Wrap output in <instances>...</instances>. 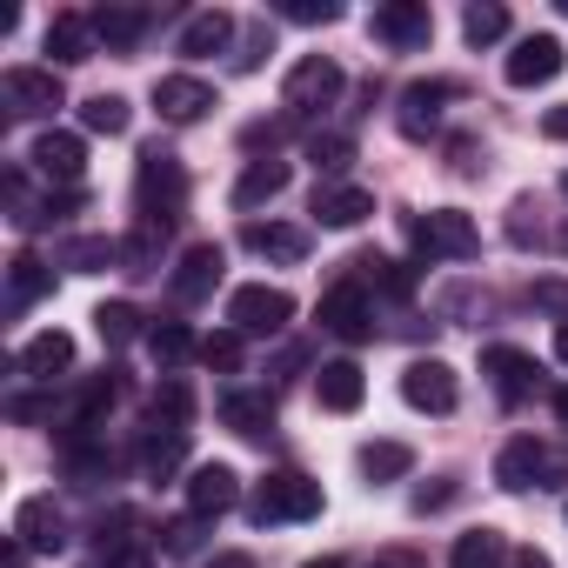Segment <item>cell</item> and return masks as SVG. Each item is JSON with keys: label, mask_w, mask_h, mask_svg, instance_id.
<instances>
[{"label": "cell", "mask_w": 568, "mask_h": 568, "mask_svg": "<svg viewBox=\"0 0 568 568\" xmlns=\"http://www.w3.org/2000/svg\"><path fill=\"white\" fill-rule=\"evenodd\" d=\"M134 207H141V221H161V227H174L187 214V168L168 148L141 154V168H134Z\"/></svg>", "instance_id": "6da1fadb"}, {"label": "cell", "mask_w": 568, "mask_h": 568, "mask_svg": "<svg viewBox=\"0 0 568 568\" xmlns=\"http://www.w3.org/2000/svg\"><path fill=\"white\" fill-rule=\"evenodd\" d=\"M247 515H254L261 528H274V521H315V515H322V481H308L302 468H274V475L254 481Z\"/></svg>", "instance_id": "7a4b0ae2"}, {"label": "cell", "mask_w": 568, "mask_h": 568, "mask_svg": "<svg viewBox=\"0 0 568 568\" xmlns=\"http://www.w3.org/2000/svg\"><path fill=\"white\" fill-rule=\"evenodd\" d=\"M408 241H415V254L435 267V261H475L481 254V227L462 214V207H428V214H415L408 221Z\"/></svg>", "instance_id": "3957f363"}, {"label": "cell", "mask_w": 568, "mask_h": 568, "mask_svg": "<svg viewBox=\"0 0 568 568\" xmlns=\"http://www.w3.org/2000/svg\"><path fill=\"white\" fill-rule=\"evenodd\" d=\"M227 322H234V335H281L295 322V295L267 288V281H247V288L227 295Z\"/></svg>", "instance_id": "277c9868"}, {"label": "cell", "mask_w": 568, "mask_h": 568, "mask_svg": "<svg viewBox=\"0 0 568 568\" xmlns=\"http://www.w3.org/2000/svg\"><path fill=\"white\" fill-rule=\"evenodd\" d=\"M561 475H568V468H561V462H555L535 435H515V442L495 455V481H501L508 495H528V488H561Z\"/></svg>", "instance_id": "5b68a950"}, {"label": "cell", "mask_w": 568, "mask_h": 568, "mask_svg": "<svg viewBox=\"0 0 568 568\" xmlns=\"http://www.w3.org/2000/svg\"><path fill=\"white\" fill-rule=\"evenodd\" d=\"M342 68L328 61V54H308V61H295L288 68V81H281V101H288V114H322V108H335L342 101Z\"/></svg>", "instance_id": "8992f818"}, {"label": "cell", "mask_w": 568, "mask_h": 568, "mask_svg": "<svg viewBox=\"0 0 568 568\" xmlns=\"http://www.w3.org/2000/svg\"><path fill=\"white\" fill-rule=\"evenodd\" d=\"M322 328L342 335V342H375V302H368V288L355 274L335 281V288L322 295Z\"/></svg>", "instance_id": "52a82bcc"}, {"label": "cell", "mask_w": 568, "mask_h": 568, "mask_svg": "<svg viewBox=\"0 0 568 568\" xmlns=\"http://www.w3.org/2000/svg\"><path fill=\"white\" fill-rule=\"evenodd\" d=\"M481 375L495 382V395L515 408V402H528L535 388H541V362L535 355H521V348H508V342H495V348H481Z\"/></svg>", "instance_id": "ba28073f"}, {"label": "cell", "mask_w": 568, "mask_h": 568, "mask_svg": "<svg viewBox=\"0 0 568 568\" xmlns=\"http://www.w3.org/2000/svg\"><path fill=\"white\" fill-rule=\"evenodd\" d=\"M402 402L422 408V415H455L462 382H455L448 362H408V375H402Z\"/></svg>", "instance_id": "9c48e42d"}, {"label": "cell", "mask_w": 568, "mask_h": 568, "mask_svg": "<svg viewBox=\"0 0 568 568\" xmlns=\"http://www.w3.org/2000/svg\"><path fill=\"white\" fill-rule=\"evenodd\" d=\"M0 94H8L14 114H54V108H68V88H61L54 68H8V74H0Z\"/></svg>", "instance_id": "30bf717a"}, {"label": "cell", "mask_w": 568, "mask_h": 568, "mask_svg": "<svg viewBox=\"0 0 568 568\" xmlns=\"http://www.w3.org/2000/svg\"><path fill=\"white\" fill-rule=\"evenodd\" d=\"M221 267H227V254H221V241H194V247L181 254V267H174V302H181V308H194V302H207V295L221 288Z\"/></svg>", "instance_id": "8fae6325"}, {"label": "cell", "mask_w": 568, "mask_h": 568, "mask_svg": "<svg viewBox=\"0 0 568 568\" xmlns=\"http://www.w3.org/2000/svg\"><path fill=\"white\" fill-rule=\"evenodd\" d=\"M561 41L555 34H528V41H515V54L501 61V74H508V88H548L555 74H561Z\"/></svg>", "instance_id": "7c38bea8"}, {"label": "cell", "mask_w": 568, "mask_h": 568, "mask_svg": "<svg viewBox=\"0 0 568 568\" xmlns=\"http://www.w3.org/2000/svg\"><path fill=\"white\" fill-rule=\"evenodd\" d=\"M442 101H455V81H408L402 88V108H395V128L408 141H428L442 128Z\"/></svg>", "instance_id": "4fadbf2b"}, {"label": "cell", "mask_w": 568, "mask_h": 568, "mask_svg": "<svg viewBox=\"0 0 568 568\" xmlns=\"http://www.w3.org/2000/svg\"><path fill=\"white\" fill-rule=\"evenodd\" d=\"M375 41H388V48H428L435 41L428 0H388V8H375Z\"/></svg>", "instance_id": "5bb4252c"}, {"label": "cell", "mask_w": 568, "mask_h": 568, "mask_svg": "<svg viewBox=\"0 0 568 568\" xmlns=\"http://www.w3.org/2000/svg\"><path fill=\"white\" fill-rule=\"evenodd\" d=\"M308 214H315L322 227H362V221L375 214V194H368V187H355V181H315Z\"/></svg>", "instance_id": "9a60e30c"}, {"label": "cell", "mask_w": 568, "mask_h": 568, "mask_svg": "<svg viewBox=\"0 0 568 568\" xmlns=\"http://www.w3.org/2000/svg\"><path fill=\"white\" fill-rule=\"evenodd\" d=\"M234 501H241V475H234L227 462H201V468L187 475V515L214 521V515H227Z\"/></svg>", "instance_id": "2e32d148"}, {"label": "cell", "mask_w": 568, "mask_h": 568, "mask_svg": "<svg viewBox=\"0 0 568 568\" xmlns=\"http://www.w3.org/2000/svg\"><path fill=\"white\" fill-rule=\"evenodd\" d=\"M14 541H28V555H54L68 541V515L54 508V495H28L14 508Z\"/></svg>", "instance_id": "e0dca14e"}, {"label": "cell", "mask_w": 568, "mask_h": 568, "mask_svg": "<svg viewBox=\"0 0 568 568\" xmlns=\"http://www.w3.org/2000/svg\"><path fill=\"white\" fill-rule=\"evenodd\" d=\"M154 108H161V121L187 128V121H201V114L214 108V88L194 81V74H161V81H154Z\"/></svg>", "instance_id": "ac0fdd59"}, {"label": "cell", "mask_w": 568, "mask_h": 568, "mask_svg": "<svg viewBox=\"0 0 568 568\" xmlns=\"http://www.w3.org/2000/svg\"><path fill=\"white\" fill-rule=\"evenodd\" d=\"M48 181H61V187H74L81 181V168H88V141L81 134H68V128H48L41 141H34V154H28Z\"/></svg>", "instance_id": "d6986e66"}, {"label": "cell", "mask_w": 568, "mask_h": 568, "mask_svg": "<svg viewBox=\"0 0 568 568\" xmlns=\"http://www.w3.org/2000/svg\"><path fill=\"white\" fill-rule=\"evenodd\" d=\"M114 402H121V368H108V375L81 382V395H74V408H68V435H61V442L94 435V428L108 422V408H114Z\"/></svg>", "instance_id": "ffe728a7"}, {"label": "cell", "mask_w": 568, "mask_h": 568, "mask_svg": "<svg viewBox=\"0 0 568 568\" xmlns=\"http://www.w3.org/2000/svg\"><path fill=\"white\" fill-rule=\"evenodd\" d=\"M221 422L241 435V442H267L274 435V395L267 388H234V395H221Z\"/></svg>", "instance_id": "44dd1931"}, {"label": "cell", "mask_w": 568, "mask_h": 568, "mask_svg": "<svg viewBox=\"0 0 568 568\" xmlns=\"http://www.w3.org/2000/svg\"><path fill=\"white\" fill-rule=\"evenodd\" d=\"M48 54H54L61 68L94 61V54H101V41H94V14H54V21H48Z\"/></svg>", "instance_id": "7402d4cb"}, {"label": "cell", "mask_w": 568, "mask_h": 568, "mask_svg": "<svg viewBox=\"0 0 568 568\" xmlns=\"http://www.w3.org/2000/svg\"><path fill=\"white\" fill-rule=\"evenodd\" d=\"M14 368H21L28 382H54V375H68V368H74V335H61V328L34 335V342L14 355Z\"/></svg>", "instance_id": "603a6c76"}, {"label": "cell", "mask_w": 568, "mask_h": 568, "mask_svg": "<svg viewBox=\"0 0 568 568\" xmlns=\"http://www.w3.org/2000/svg\"><path fill=\"white\" fill-rule=\"evenodd\" d=\"M362 395H368V382H362L355 362H322V375H315V402H322L328 415H355Z\"/></svg>", "instance_id": "cb8c5ba5"}, {"label": "cell", "mask_w": 568, "mask_h": 568, "mask_svg": "<svg viewBox=\"0 0 568 568\" xmlns=\"http://www.w3.org/2000/svg\"><path fill=\"white\" fill-rule=\"evenodd\" d=\"M241 241L261 261H308V227H288V221H247Z\"/></svg>", "instance_id": "d4e9b609"}, {"label": "cell", "mask_w": 568, "mask_h": 568, "mask_svg": "<svg viewBox=\"0 0 568 568\" xmlns=\"http://www.w3.org/2000/svg\"><path fill=\"white\" fill-rule=\"evenodd\" d=\"M41 295H54V267H48L41 254H14V261H8V308L21 315V308H34Z\"/></svg>", "instance_id": "484cf974"}, {"label": "cell", "mask_w": 568, "mask_h": 568, "mask_svg": "<svg viewBox=\"0 0 568 568\" xmlns=\"http://www.w3.org/2000/svg\"><path fill=\"white\" fill-rule=\"evenodd\" d=\"M148 34V8H94V41L108 54H134Z\"/></svg>", "instance_id": "4316f807"}, {"label": "cell", "mask_w": 568, "mask_h": 568, "mask_svg": "<svg viewBox=\"0 0 568 568\" xmlns=\"http://www.w3.org/2000/svg\"><path fill=\"white\" fill-rule=\"evenodd\" d=\"M168 234H174V227H161V221H134V227L121 234V267H128V274H154L161 254H168Z\"/></svg>", "instance_id": "83f0119b"}, {"label": "cell", "mask_w": 568, "mask_h": 568, "mask_svg": "<svg viewBox=\"0 0 568 568\" xmlns=\"http://www.w3.org/2000/svg\"><path fill=\"white\" fill-rule=\"evenodd\" d=\"M234 41V14H221V8H207V14H194L187 28H181V54L187 61H207V54H221Z\"/></svg>", "instance_id": "f1b7e54d"}, {"label": "cell", "mask_w": 568, "mask_h": 568, "mask_svg": "<svg viewBox=\"0 0 568 568\" xmlns=\"http://www.w3.org/2000/svg\"><path fill=\"white\" fill-rule=\"evenodd\" d=\"M448 568H508V541H501V528H468V535H455Z\"/></svg>", "instance_id": "f546056e"}, {"label": "cell", "mask_w": 568, "mask_h": 568, "mask_svg": "<svg viewBox=\"0 0 568 568\" xmlns=\"http://www.w3.org/2000/svg\"><path fill=\"white\" fill-rule=\"evenodd\" d=\"M348 267H355L362 288H382V295H395V302H408V295H415V274H408L402 261H388V254H355Z\"/></svg>", "instance_id": "4dcf8cb0"}, {"label": "cell", "mask_w": 568, "mask_h": 568, "mask_svg": "<svg viewBox=\"0 0 568 568\" xmlns=\"http://www.w3.org/2000/svg\"><path fill=\"white\" fill-rule=\"evenodd\" d=\"M281 187H288V161H254L241 181H234V207L247 214V207H267Z\"/></svg>", "instance_id": "1f68e13d"}, {"label": "cell", "mask_w": 568, "mask_h": 568, "mask_svg": "<svg viewBox=\"0 0 568 568\" xmlns=\"http://www.w3.org/2000/svg\"><path fill=\"white\" fill-rule=\"evenodd\" d=\"M181 462H187V435H174V428H148V442H141V475H148V481H168Z\"/></svg>", "instance_id": "d6a6232c"}, {"label": "cell", "mask_w": 568, "mask_h": 568, "mask_svg": "<svg viewBox=\"0 0 568 568\" xmlns=\"http://www.w3.org/2000/svg\"><path fill=\"white\" fill-rule=\"evenodd\" d=\"M187 422H194V395H187V382H161L154 402H148V428H174V435H187Z\"/></svg>", "instance_id": "836d02e7"}, {"label": "cell", "mask_w": 568, "mask_h": 568, "mask_svg": "<svg viewBox=\"0 0 568 568\" xmlns=\"http://www.w3.org/2000/svg\"><path fill=\"white\" fill-rule=\"evenodd\" d=\"M148 348H154L161 368H187V362L201 355V342L187 335V322H154V328H148Z\"/></svg>", "instance_id": "e575fe53"}, {"label": "cell", "mask_w": 568, "mask_h": 568, "mask_svg": "<svg viewBox=\"0 0 568 568\" xmlns=\"http://www.w3.org/2000/svg\"><path fill=\"white\" fill-rule=\"evenodd\" d=\"M408 468H415V448H408V442H368V448H362V475H368L375 488H382V481H402Z\"/></svg>", "instance_id": "d590c367"}, {"label": "cell", "mask_w": 568, "mask_h": 568, "mask_svg": "<svg viewBox=\"0 0 568 568\" xmlns=\"http://www.w3.org/2000/svg\"><path fill=\"white\" fill-rule=\"evenodd\" d=\"M74 274H108V267H121V241H108V234H81V241H68V254H61Z\"/></svg>", "instance_id": "8d00e7d4"}, {"label": "cell", "mask_w": 568, "mask_h": 568, "mask_svg": "<svg viewBox=\"0 0 568 568\" xmlns=\"http://www.w3.org/2000/svg\"><path fill=\"white\" fill-rule=\"evenodd\" d=\"M308 161H315L322 181L348 174V168H355V134H315V141H308Z\"/></svg>", "instance_id": "74e56055"}, {"label": "cell", "mask_w": 568, "mask_h": 568, "mask_svg": "<svg viewBox=\"0 0 568 568\" xmlns=\"http://www.w3.org/2000/svg\"><path fill=\"white\" fill-rule=\"evenodd\" d=\"M81 121H88L94 134H128V128H134V108H128L121 94H94V101L81 108Z\"/></svg>", "instance_id": "f35d334b"}, {"label": "cell", "mask_w": 568, "mask_h": 568, "mask_svg": "<svg viewBox=\"0 0 568 568\" xmlns=\"http://www.w3.org/2000/svg\"><path fill=\"white\" fill-rule=\"evenodd\" d=\"M94 328H101L108 348H128V342L141 335V315H134L128 302H101V308H94Z\"/></svg>", "instance_id": "ab89813d"}, {"label": "cell", "mask_w": 568, "mask_h": 568, "mask_svg": "<svg viewBox=\"0 0 568 568\" xmlns=\"http://www.w3.org/2000/svg\"><path fill=\"white\" fill-rule=\"evenodd\" d=\"M462 34H468L475 48H488V41H501V34H508V8H495V0H475V8L462 14Z\"/></svg>", "instance_id": "60d3db41"}, {"label": "cell", "mask_w": 568, "mask_h": 568, "mask_svg": "<svg viewBox=\"0 0 568 568\" xmlns=\"http://www.w3.org/2000/svg\"><path fill=\"white\" fill-rule=\"evenodd\" d=\"M81 207H88V194H81V187H61V194H48V201L34 207V221H28V227H48V221H68V214H81Z\"/></svg>", "instance_id": "b9f144b4"}, {"label": "cell", "mask_w": 568, "mask_h": 568, "mask_svg": "<svg viewBox=\"0 0 568 568\" xmlns=\"http://www.w3.org/2000/svg\"><path fill=\"white\" fill-rule=\"evenodd\" d=\"M201 362H207V368H241V335H234V328L207 335V342H201Z\"/></svg>", "instance_id": "7bdbcfd3"}, {"label": "cell", "mask_w": 568, "mask_h": 568, "mask_svg": "<svg viewBox=\"0 0 568 568\" xmlns=\"http://www.w3.org/2000/svg\"><path fill=\"white\" fill-rule=\"evenodd\" d=\"M281 14H288V21H302V28H328V21H342V8H335V0H288Z\"/></svg>", "instance_id": "ee69618b"}, {"label": "cell", "mask_w": 568, "mask_h": 568, "mask_svg": "<svg viewBox=\"0 0 568 568\" xmlns=\"http://www.w3.org/2000/svg\"><path fill=\"white\" fill-rule=\"evenodd\" d=\"M161 541H168V555H194V548H201V515L168 521V528H161Z\"/></svg>", "instance_id": "f6af8a7d"}, {"label": "cell", "mask_w": 568, "mask_h": 568, "mask_svg": "<svg viewBox=\"0 0 568 568\" xmlns=\"http://www.w3.org/2000/svg\"><path fill=\"white\" fill-rule=\"evenodd\" d=\"M455 495H462V488H455V481H448V475H442V481H435V488H415V515H435V508H448V501H455Z\"/></svg>", "instance_id": "bcb514c9"}, {"label": "cell", "mask_w": 568, "mask_h": 568, "mask_svg": "<svg viewBox=\"0 0 568 568\" xmlns=\"http://www.w3.org/2000/svg\"><path fill=\"white\" fill-rule=\"evenodd\" d=\"M241 148H267V161H274V148H281V121H254V128H241Z\"/></svg>", "instance_id": "7dc6e473"}, {"label": "cell", "mask_w": 568, "mask_h": 568, "mask_svg": "<svg viewBox=\"0 0 568 568\" xmlns=\"http://www.w3.org/2000/svg\"><path fill=\"white\" fill-rule=\"evenodd\" d=\"M535 302L548 315H568V281H535Z\"/></svg>", "instance_id": "c3c4849f"}, {"label": "cell", "mask_w": 568, "mask_h": 568, "mask_svg": "<svg viewBox=\"0 0 568 568\" xmlns=\"http://www.w3.org/2000/svg\"><path fill=\"white\" fill-rule=\"evenodd\" d=\"M261 54H267V28H254V34H247V48L234 54V68H241V74H254V68H261Z\"/></svg>", "instance_id": "681fc988"}, {"label": "cell", "mask_w": 568, "mask_h": 568, "mask_svg": "<svg viewBox=\"0 0 568 568\" xmlns=\"http://www.w3.org/2000/svg\"><path fill=\"white\" fill-rule=\"evenodd\" d=\"M8 415H14V422H41V415H54V402H41V395H14Z\"/></svg>", "instance_id": "f907efd6"}, {"label": "cell", "mask_w": 568, "mask_h": 568, "mask_svg": "<svg viewBox=\"0 0 568 568\" xmlns=\"http://www.w3.org/2000/svg\"><path fill=\"white\" fill-rule=\"evenodd\" d=\"M101 568H154V555H148V541H134L121 555H101Z\"/></svg>", "instance_id": "816d5d0a"}, {"label": "cell", "mask_w": 568, "mask_h": 568, "mask_svg": "<svg viewBox=\"0 0 568 568\" xmlns=\"http://www.w3.org/2000/svg\"><path fill=\"white\" fill-rule=\"evenodd\" d=\"M368 568H428V561H422L415 548H382V555H375Z\"/></svg>", "instance_id": "f5cc1de1"}, {"label": "cell", "mask_w": 568, "mask_h": 568, "mask_svg": "<svg viewBox=\"0 0 568 568\" xmlns=\"http://www.w3.org/2000/svg\"><path fill=\"white\" fill-rule=\"evenodd\" d=\"M541 134H548V141H568V108H548V114H541Z\"/></svg>", "instance_id": "db71d44e"}, {"label": "cell", "mask_w": 568, "mask_h": 568, "mask_svg": "<svg viewBox=\"0 0 568 568\" xmlns=\"http://www.w3.org/2000/svg\"><path fill=\"white\" fill-rule=\"evenodd\" d=\"M508 568H555L541 548H508Z\"/></svg>", "instance_id": "11a10c76"}, {"label": "cell", "mask_w": 568, "mask_h": 568, "mask_svg": "<svg viewBox=\"0 0 568 568\" xmlns=\"http://www.w3.org/2000/svg\"><path fill=\"white\" fill-rule=\"evenodd\" d=\"M207 568H254V555H241V548H221V555H207Z\"/></svg>", "instance_id": "9f6ffc18"}, {"label": "cell", "mask_w": 568, "mask_h": 568, "mask_svg": "<svg viewBox=\"0 0 568 568\" xmlns=\"http://www.w3.org/2000/svg\"><path fill=\"white\" fill-rule=\"evenodd\" d=\"M448 154H455V174H475V141H455Z\"/></svg>", "instance_id": "6f0895ef"}, {"label": "cell", "mask_w": 568, "mask_h": 568, "mask_svg": "<svg viewBox=\"0 0 568 568\" xmlns=\"http://www.w3.org/2000/svg\"><path fill=\"white\" fill-rule=\"evenodd\" d=\"M0 568H28V541H8V548H0Z\"/></svg>", "instance_id": "680465c9"}, {"label": "cell", "mask_w": 568, "mask_h": 568, "mask_svg": "<svg viewBox=\"0 0 568 568\" xmlns=\"http://www.w3.org/2000/svg\"><path fill=\"white\" fill-rule=\"evenodd\" d=\"M555 422H561V428H568V382H561V388H555Z\"/></svg>", "instance_id": "91938a15"}, {"label": "cell", "mask_w": 568, "mask_h": 568, "mask_svg": "<svg viewBox=\"0 0 568 568\" xmlns=\"http://www.w3.org/2000/svg\"><path fill=\"white\" fill-rule=\"evenodd\" d=\"M555 355H561V362H568V322H561V328H555Z\"/></svg>", "instance_id": "94428289"}, {"label": "cell", "mask_w": 568, "mask_h": 568, "mask_svg": "<svg viewBox=\"0 0 568 568\" xmlns=\"http://www.w3.org/2000/svg\"><path fill=\"white\" fill-rule=\"evenodd\" d=\"M308 568H342V561H335V555H322V561H308Z\"/></svg>", "instance_id": "6125c7cd"}, {"label": "cell", "mask_w": 568, "mask_h": 568, "mask_svg": "<svg viewBox=\"0 0 568 568\" xmlns=\"http://www.w3.org/2000/svg\"><path fill=\"white\" fill-rule=\"evenodd\" d=\"M561 194H568V174H561Z\"/></svg>", "instance_id": "be15d7a7"}]
</instances>
